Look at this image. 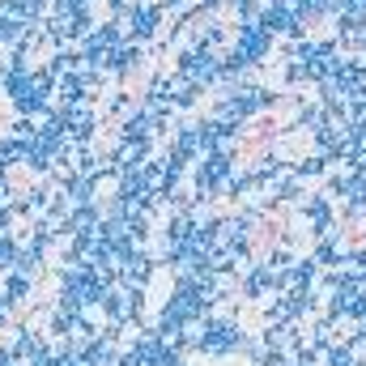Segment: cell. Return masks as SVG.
<instances>
[{"label":"cell","instance_id":"1","mask_svg":"<svg viewBox=\"0 0 366 366\" xmlns=\"http://www.w3.org/2000/svg\"><path fill=\"white\" fill-rule=\"evenodd\" d=\"M273 128H277L273 120H265V124H260V128H255V136H247V141H243V153H239V162H255L260 153H265V141L273 136Z\"/></svg>","mask_w":366,"mask_h":366}]
</instances>
